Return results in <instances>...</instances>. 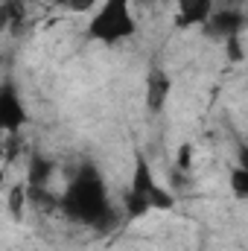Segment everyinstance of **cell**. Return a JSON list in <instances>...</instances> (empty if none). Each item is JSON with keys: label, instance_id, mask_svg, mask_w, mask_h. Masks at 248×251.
<instances>
[{"label": "cell", "instance_id": "cell-1", "mask_svg": "<svg viewBox=\"0 0 248 251\" xmlns=\"http://www.w3.org/2000/svg\"><path fill=\"white\" fill-rule=\"evenodd\" d=\"M3 181H6V173H3V167H0V184H3Z\"/></svg>", "mask_w": 248, "mask_h": 251}]
</instances>
